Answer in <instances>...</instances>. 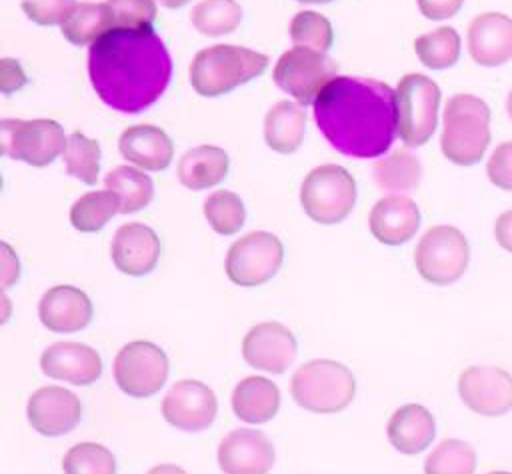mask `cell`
<instances>
[{
    "label": "cell",
    "instance_id": "obj_21",
    "mask_svg": "<svg viewBox=\"0 0 512 474\" xmlns=\"http://www.w3.org/2000/svg\"><path fill=\"white\" fill-rule=\"evenodd\" d=\"M468 52L486 68L512 60V18L502 12L478 14L468 26Z\"/></svg>",
    "mask_w": 512,
    "mask_h": 474
},
{
    "label": "cell",
    "instance_id": "obj_48",
    "mask_svg": "<svg viewBox=\"0 0 512 474\" xmlns=\"http://www.w3.org/2000/svg\"><path fill=\"white\" fill-rule=\"evenodd\" d=\"M506 112H508V116H510V120H512V90H510L508 100H506Z\"/></svg>",
    "mask_w": 512,
    "mask_h": 474
},
{
    "label": "cell",
    "instance_id": "obj_11",
    "mask_svg": "<svg viewBox=\"0 0 512 474\" xmlns=\"http://www.w3.org/2000/svg\"><path fill=\"white\" fill-rule=\"evenodd\" d=\"M170 362L166 352L148 340L122 346L114 358V380L132 398H150L166 384Z\"/></svg>",
    "mask_w": 512,
    "mask_h": 474
},
{
    "label": "cell",
    "instance_id": "obj_47",
    "mask_svg": "<svg viewBox=\"0 0 512 474\" xmlns=\"http://www.w3.org/2000/svg\"><path fill=\"white\" fill-rule=\"evenodd\" d=\"M186 2H190V0H160V4L166 8H182Z\"/></svg>",
    "mask_w": 512,
    "mask_h": 474
},
{
    "label": "cell",
    "instance_id": "obj_41",
    "mask_svg": "<svg viewBox=\"0 0 512 474\" xmlns=\"http://www.w3.org/2000/svg\"><path fill=\"white\" fill-rule=\"evenodd\" d=\"M486 174L496 188L512 192V140L494 148L486 162Z\"/></svg>",
    "mask_w": 512,
    "mask_h": 474
},
{
    "label": "cell",
    "instance_id": "obj_8",
    "mask_svg": "<svg viewBox=\"0 0 512 474\" xmlns=\"http://www.w3.org/2000/svg\"><path fill=\"white\" fill-rule=\"evenodd\" d=\"M468 262L470 246L466 236L448 224L428 228L414 250L418 274L434 286H448L460 280Z\"/></svg>",
    "mask_w": 512,
    "mask_h": 474
},
{
    "label": "cell",
    "instance_id": "obj_9",
    "mask_svg": "<svg viewBox=\"0 0 512 474\" xmlns=\"http://www.w3.org/2000/svg\"><path fill=\"white\" fill-rule=\"evenodd\" d=\"M336 62L326 52L294 46L284 52L274 66V82L298 104H312L320 92L338 76Z\"/></svg>",
    "mask_w": 512,
    "mask_h": 474
},
{
    "label": "cell",
    "instance_id": "obj_32",
    "mask_svg": "<svg viewBox=\"0 0 512 474\" xmlns=\"http://www.w3.org/2000/svg\"><path fill=\"white\" fill-rule=\"evenodd\" d=\"M120 212V200L110 190L86 192L70 208V222L80 232H98Z\"/></svg>",
    "mask_w": 512,
    "mask_h": 474
},
{
    "label": "cell",
    "instance_id": "obj_25",
    "mask_svg": "<svg viewBox=\"0 0 512 474\" xmlns=\"http://www.w3.org/2000/svg\"><path fill=\"white\" fill-rule=\"evenodd\" d=\"M280 388L264 376H246L232 392V410L246 424H264L278 414Z\"/></svg>",
    "mask_w": 512,
    "mask_h": 474
},
{
    "label": "cell",
    "instance_id": "obj_15",
    "mask_svg": "<svg viewBox=\"0 0 512 474\" xmlns=\"http://www.w3.org/2000/svg\"><path fill=\"white\" fill-rule=\"evenodd\" d=\"M30 426L48 438L72 432L82 418L80 398L62 386H42L30 394L26 404Z\"/></svg>",
    "mask_w": 512,
    "mask_h": 474
},
{
    "label": "cell",
    "instance_id": "obj_14",
    "mask_svg": "<svg viewBox=\"0 0 512 474\" xmlns=\"http://www.w3.org/2000/svg\"><path fill=\"white\" fill-rule=\"evenodd\" d=\"M458 394L472 412L502 416L512 410V374L498 366H468L458 378Z\"/></svg>",
    "mask_w": 512,
    "mask_h": 474
},
{
    "label": "cell",
    "instance_id": "obj_43",
    "mask_svg": "<svg viewBox=\"0 0 512 474\" xmlns=\"http://www.w3.org/2000/svg\"><path fill=\"white\" fill-rule=\"evenodd\" d=\"M26 84V74L18 60L2 58L0 60V90L4 94H12Z\"/></svg>",
    "mask_w": 512,
    "mask_h": 474
},
{
    "label": "cell",
    "instance_id": "obj_50",
    "mask_svg": "<svg viewBox=\"0 0 512 474\" xmlns=\"http://www.w3.org/2000/svg\"><path fill=\"white\" fill-rule=\"evenodd\" d=\"M488 474H512V472H504V470H494V472H488Z\"/></svg>",
    "mask_w": 512,
    "mask_h": 474
},
{
    "label": "cell",
    "instance_id": "obj_20",
    "mask_svg": "<svg viewBox=\"0 0 512 474\" xmlns=\"http://www.w3.org/2000/svg\"><path fill=\"white\" fill-rule=\"evenodd\" d=\"M38 316L50 332L70 334L84 330L92 322L94 310L84 290L60 284L44 292L38 304Z\"/></svg>",
    "mask_w": 512,
    "mask_h": 474
},
{
    "label": "cell",
    "instance_id": "obj_23",
    "mask_svg": "<svg viewBox=\"0 0 512 474\" xmlns=\"http://www.w3.org/2000/svg\"><path fill=\"white\" fill-rule=\"evenodd\" d=\"M118 148L128 162L152 172L168 168L174 156V144L170 136L152 124H138L124 130L120 134Z\"/></svg>",
    "mask_w": 512,
    "mask_h": 474
},
{
    "label": "cell",
    "instance_id": "obj_37",
    "mask_svg": "<svg viewBox=\"0 0 512 474\" xmlns=\"http://www.w3.org/2000/svg\"><path fill=\"white\" fill-rule=\"evenodd\" d=\"M62 470L64 474H116V458L98 442H80L64 454Z\"/></svg>",
    "mask_w": 512,
    "mask_h": 474
},
{
    "label": "cell",
    "instance_id": "obj_5",
    "mask_svg": "<svg viewBox=\"0 0 512 474\" xmlns=\"http://www.w3.org/2000/svg\"><path fill=\"white\" fill-rule=\"evenodd\" d=\"M290 390L300 408L314 414H336L354 400L356 378L342 362L316 358L294 372Z\"/></svg>",
    "mask_w": 512,
    "mask_h": 474
},
{
    "label": "cell",
    "instance_id": "obj_49",
    "mask_svg": "<svg viewBox=\"0 0 512 474\" xmlns=\"http://www.w3.org/2000/svg\"><path fill=\"white\" fill-rule=\"evenodd\" d=\"M296 2H302V4H328V2H334V0H296Z\"/></svg>",
    "mask_w": 512,
    "mask_h": 474
},
{
    "label": "cell",
    "instance_id": "obj_16",
    "mask_svg": "<svg viewBox=\"0 0 512 474\" xmlns=\"http://www.w3.org/2000/svg\"><path fill=\"white\" fill-rule=\"evenodd\" d=\"M298 352L296 338L280 322H260L242 340V356L248 366L272 374H282Z\"/></svg>",
    "mask_w": 512,
    "mask_h": 474
},
{
    "label": "cell",
    "instance_id": "obj_18",
    "mask_svg": "<svg viewBox=\"0 0 512 474\" xmlns=\"http://www.w3.org/2000/svg\"><path fill=\"white\" fill-rule=\"evenodd\" d=\"M110 254L118 272L134 278L146 276L158 264L160 238L142 222L122 224L112 238Z\"/></svg>",
    "mask_w": 512,
    "mask_h": 474
},
{
    "label": "cell",
    "instance_id": "obj_42",
    "mask_svg": "<svg viewBox=\"0 0 512 474\" xmlns=\"http://www.w3.org/2000/svg\"><path fill=\"white\" fill-rule=\"evenodd\" d=\"M464 0H418V10L428 20H448L456 16Z\"/></svg>",
    "mask_w": 512,
    "mask_h": 474
},
{
    "label": "cell",
    "instance_id": "obj_38",
    "mask_svg": "<svg viewBox=\"0 0 512 474\" xmlns=\"http://www.w3.org/2000/svg\"><path fill=\"white\" fill-rule=\"evenodd\" d=\"M290 38H292L294 46L310 48L316 52H326V50H330V46L334 42V32H332V24L328 22L326 16H322L314 10H304L292 18Z\"/></svg>",
    "mask_w": 512,
    "mask_h": 474
},
{
    "label": "cell",
    "instance_id": "obj_10",
    "mask_svg": "<svg viewBox=\"0 0 512 474\" xmlns=\"http://www.w3.org/2000/svg\"><path fill=\"white\" fill-rule=\"evenodd\" d=\"M2 152L14 160L30 166H48L60 152L66 150L68 138L54 120H14L4 118L0 122Z\"/></svg>",
    "mask_w": 512,
    "mask_h": 474
},
{
    "label": "cell",
    "instance_id": "obj_2",
    "mask_svg": "<svg viewBox=\"0 0 512 474\" xmlns=\"http://www.w3.org/2000/svg\"><path fill=\"white\" fill-rule=\"evenodd\" d=\"M314 120L338 152L376 158L396 136L394 90L372 78L336 76L316 98Z\"/></svg>",
    "mask_w": 512,
    "mask_h": 474
},
{
    "label": "cell",
    "instance_id": "obj_35",
    "mask_svg": "<svg viewBox=\"0 0 512 474\" xmlns=\"http://www.w3.org/2000/svg\"><path fill=\"white\" fill-rule=\"evenodd\" d=\"M204 218L214 232L224 236L236 234L246 220L244 202L230 190H216L204 200Z\"/></svg>",
    "mask_w": 512,
    "mask_h": 474
},
{
    "label": "cell",
    "instance_id": "obj_46",
    "mask_svg": "<svg viewBox=\"0 0 512 474\" xmlns=\"http://www.w3.org/2000/svg\"><path fill=\"white\" fill-rule=\"evenodd\" d=\"M146 474H186V470L176 464H156Z\"/></svg>",
    "mask_w": 512,
    "mask_h": 474
},
{
    "label": "cell",
    "instance_id": "obj_34",
    "mask_svg": "<svg viewBox=\"0 0 512 474\" xmlns=\"http://www.w3.org/2000/svg\"><path fill=\"white\" fill-rule=\"evenodd\" d=\"M476 452L468 442L446 438L426 458L424 474H474Z\"/></svg>",
    "mask_w": 512,
    "mask_h": 474
},
{
    "label": "cell",
    "instance_id": "obj_19",
    "mask_svg": "<svg viewBox=\"0 0 512 474\" xmlns=\"http://www.w3.org/2000/svg\"><path fill=\"white\" fill-rule=\"evenodd\" d=\"M40 370L54 380L90 386L102 374L100 354L80 342H54L40 356Z\"/></svg>",
    "mask_w": 512,
    "mask_h": 474
},
{
    "label": "cell",
    "instance_id": "obj_13",
    "mask_svg": "<svg viewBox=\"0 0 512 474\" xmlns=\"http://www.w3.org/2000/svg\"><path fill=\"white\" fill-rule=\"evenodd\" d=\"M218 412L214 390L200 380H180L162 400L164 420L184 432H200L212 426Z\"/></svg>",
    "mask_w": 512,
    "mask_h": 474
},
{
    "label": "cell",
    "instance_id": "obj_3",
    "mask_svg": "<svg viewBox=\"0 0 512 474\" xmlns=\"http://www.w3.org/2000/svg\"><path fill=\"white\" fill-rule=\"evenodd\" d=\"M268 66V56L256 50L216 44L202 48L190 64V84L200 96H222L252 78L260 76Z\"/></svg>",
    "mask_w": 512,
    "mask_h": 474
},
{
    "label": "cell",
    "instance_id": "obj_22",
    "mask_svg": "<svg viewBox=\"0 0 512 474\" xmlns=\"http://www.w3.org/2000/svg\"><path fill=\"white\" fill-rule=\"evenodd\" d=\"M368 224L378 242L386 246H400L420 228V210L412 198L390 194L374 204Z\"/></svg>",
    "mask_w": 512,
    "mask_h": 474
},
{
    "label": "cell",
    "instance_id": "obj_28",
    "mask_svg": "<svg viewBox=\"0 0 512 474\" xmlns=\"http://www.w3.org/2000/svg\"><path fill=\"white\" fill-rule=\"evenodd\" d=\"M114 28V16L108 4L80 2L62 24V34L70 44H94L104 32Z\"/></svg>",
    "mask_w": 512,
    "mask_h": 474
},
{
    "label": "cell",
    "instance_id": "obj_7",
    "mask_svg": "<svg viewBox=\"0 0 512 474\" xmlns=\"http://www.w3.org/2000/svg\"><path fill=\"white\" fill-rule=\"evenodd\" d=\"M300 204L314 222H342L356 204V182L346 168L322 164L310 170L304 178Z\"/></svg>",
    "mask_w": 512,
    "mask_h": 474
},
{
    "label": "cell",
    "instance_id": "obj_40",
    "mask_svg": "<svg viewBox=\"0 0 512 474\" xmlns=\"http://www.w3.org/2000/svg\"><path fill=\"white\" fill-rule=\"evenodd\" d=\"M74 8L76 0H22L26 16L40 26H62Z\"/></svg>",
    "mask_w": 512,
    "mask_h": 474
},
{
    "label": "cell",
    "instance_id": "obj_1",
    "mask_svg": "<svg viewBox=\"0 0 512 474\" xmlns=\"http://www.w3.org/2000/svg\"><path fill=\"white\" fill-rule=\"evenodd\" d=\"M88 74L106 106L138 114L168 88L172 58L152 28H110L90 44Z\"/></svg>",
    "mask_w": 512,
    "mask_h": 474
},
{
    "label": "cell",
    "instance_id": "obj_29",
    "mask_svg": "<svg viewBox=\"0 0 512 474\" xmlns=\"http://www.w3.org/2000/svg\"><path fill=\"white\" fill-rule=\"evenodd\" d=\"M106 190L120 200V214H132L152 202L154 184L148 174L132 166H116L104 176Z\"/></svg>",
    "mask_w": 512,
    "mask_h": 474
},
{
    "label": "cell",
    "instance_id": "obj_6",
    "mask_svg": "<svg viewBox=\"0 0 512 474\" xmlns=\"http://www.w3.org/2000/svg\"><path fill=\"white\" fill-rule=\"evenodd\" d=\"M396 134L408 148L424 146L436 126L440 108L438 84L418 72L400 78L396 90Z\"/></svg>",
    "mask_w": 512,
    "mask_h": 474
},
{
    "label": "cell",
    "instance_id": "obj_30",
    "mask_svg": "<svg viewBox=\"0 0 512 474\" xmlns=\"http://www.w3.org/2000/svg\"><path fill=\"white\" fill-rule=\"evenodd\" d=\"M374 180L382 190L408 192L420 184L422 168L414 154L408 150H394L390 156L374 164Z\"/></svg>",
    "mask_w": 512,
    "mask_h": 474
},
{
    "label": "cell",
    "instance_id": "obj_31",
    "mask_svg": "<svg viewBox=\"0 0 512 474\" xmlns=\"http://www.w3.org/2000/svg\"><path fill=\"white\" fill-rule=\"evenodd\" d=\"M418 60L430 70H444L460 58V34L452 26H440L414 40Z\"/></svg>",
    "mask_w": 512,
    "mask_h": 474
},
{
    "label": "cell",
    "instance_id": "obj_12",
    "mask_svg": "<svg viewBox=\"0 0 512 474\" xmlns=\"http://www.w3.org/2000/svg\"><path fill=\"white\" fill-rule=\"evenodd\" d=\"M284 260V246L272 232H250L236 240L226 254V276L230 282L252 288L276 276Z\"/></svg>",
    "mask_w": 512,
    "mask_h": 474
},
{
    "label": "cell",
    "instance_id": "obj_24",
    "mask_svg": "<svg viewBox=\"0 0 512 474\" xmlns=\"http://www.w3.org/2000/svg\"><path fill=\"white\" fill-rule=\"evenodd\" d=\"M386 434L394 450L414 456L432 444L436 436V422L430 410L422 404H404L390 416Z\"/></svg>",
    "mask_w": 512,
    "mask_h": 474
},
{
    "label": "cell",
    "instance_id": "obj_33",
    "mask_svg": "<svg viewBox=\"0 0 512 474\" xmlns=\"http://www.w3.org/2000/svg\"><path fill=\"white\" fill-rule=\"evenodd\" d=\"M190 20L200 34L222 36L240 26L242 8L236 0H202L192 8Z\"/></svg>",
    "mask_w": 512,
    "mask_h": 474
},
{
    "label": "cell",
    "instance_id": "obj_27",
    "mask_svg": "<svg viewBox=\"0 0 512 474\" xmlns=\"http://www.w3.org/2000/svg\"><path fill=\"white\" fill-rule=\"evenodd\" d=\"M306 130L304 110L288 100L274 104L264 120L266 144L282 154H290L300 148Z\"/></svg>",
    "mask_w": 512,
    "mask_h": 474
},
{
    "label": "cell",
    "instance_id": "obj_45",
    "mask_svg": "<svg viewBox=\"0 0 512 474\" xmlns=\"http://www.w3.org/2000/svg\"><path fill=\"white\" fill-rule=\"evenodd\" d=\"M494 236H496V242L512 254V208L502 212L498 218H496V224H494Z\"/></svg>",
    "mask_w": 512,
    "mask_h": 474
},
{
    "label": "cell",
    "instance_id": "obj_44",
    "mask_svg": "<svg viewBox=\"0 0 512 474\" xmlns=\"http://www.w3.org/2000/svg\"><path fill=\"white\" fill-rule=\"evenodd\" d=\"M2 266V286L10 288L20 276V262L6 242H2Z\"/></svg>",
    "mask_w": 512,
    "mask_h": 474
},
{
    "label": "cell",
    "instance_id": "obj_17",
    "mask_svg": "<svg viewBox=\"0 0 512 474\" xmlns=\"http://www.w3.org/2000/svg\"><path fill=\"white\" fill-rule=\"evenodd\" d=\"M218 466L224 474H268L274 466V444L262 430H232L218 446Z\"/></svg>",
    "mask_w": 512,
    "mask_h": 474
},
{
    "label": "cell",
    "instance_id": "obj_36",
    "mask_svg": "<svg viewBox=\"0 0 512 474\" xmlns=\"http://www.w3.org/2000/svg\"><path fill=\"white\" fill-rule=\"evenodd\" d=\"M64 154L66 172L86 184H96L100 174V146L82 132H72Z\"/></svg>",
    "mask_w": 512,
    "mask_h": 474
},
{
    "label": "cell",
    "instance_id": "obj_4",
    "mask_svg": "<svg viewBox=\"0 0 512 474\" xmlns=\"http://www.w3.org/2000/svg\"><path fill=\"white\" fill-rule=\"evenodd\" d=\"M490 138V108L482 98L474 94H454L448 98L440 148L450 162L458 166L480 162Z\"/></svg>",
    "mask_w": 512,
    "mask_h": 474
},
{
    "label": "cell",
    "instance_id": "obj_26",
    "mask_svg": "<svg viewBox=\"0 0 512 474\" xmlns=\"http://www.w3.org/2000/svg\"><path fill=\"white\" fill-rule=\"evenodd\" d=\"M228 154L212 144H200L182 154L178 162V180L190 190H204L222 182L228 174Z\"/></svg>",
    "mask_w": 512,
    "mask_h": 474
},
{
    "label": "cell",
    "instance_id": "obj_39",
    "mask_svg": "<svg viewBox=\"0 0 512 474\" xmlns=\"http://www.w3.org/2000/svg\"><path fill=\"white\" fill-rule=\"evenodd\" d=\"M114 16V28H150L156 20L154 0H106Z\"/></svg>",
    "mask_w": 512,
    "mask_h": 474
}]
</instances>
